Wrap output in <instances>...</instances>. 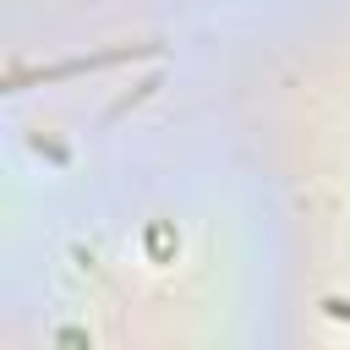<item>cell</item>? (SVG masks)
I'll return each instance as SVG.
<instances>
[{"mask_svg": "<svg viewBox=\"0 0 350 350\" xmlns=\"http://www.w3.org/2000/svg\"><path fill=\"white\" fill-rule=\"evenodd\" d=\"M323 306H328L334 317H350V301H323Z\"/></svg>", "mask_w": 350, "mask_h": 350, "instance_id": "cell-1", "label": "cell"}]
</instances>
